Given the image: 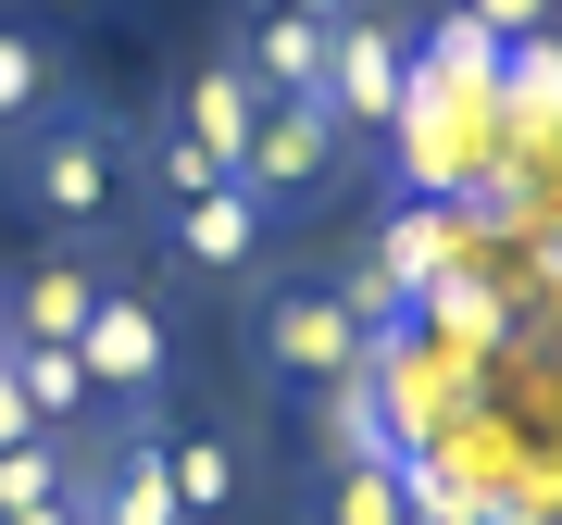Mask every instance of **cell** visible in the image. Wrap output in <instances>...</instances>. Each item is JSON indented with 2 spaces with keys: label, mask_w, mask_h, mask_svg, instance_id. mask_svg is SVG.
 <instances>
[{
  "label": "cell",
  "mask_w": 562,
  "mask_h": 525,
  "mask_svg": "<svg viewBox=\"0 0 562 525\" xmlns=\"http://www.w3.org/2000/svg\"><path fill=\"white\" fill-rule=\"evenodd\" d=\"M487 150H501V101H462L438 63L413 51V88H401V113H387L401 188H413V201H462V188L487 176Z\"/></svg>",
  "instance_id": "6da1fadb"
},
{
  "label": "cell",
  "mask_w": 562,
  "mask_h": 525,
  "mask_svg": "<svg viewBox=\"0 0 562 525\" xmlns=\"http://www.w3.org/2000/svg\"><path fill=\"white\" fill-rule=\"evenodd\" d=\"M262 376L288 388H338V376H375V325L338 301V276H301L262 301Z\"/></svg>",
  "instance_id": "7a4b0ae2"
},
{
  "label": "cell",
  "mask_w": 562,
  "mask_h": 525,
  "mask_svg": "<svg viewBox=\"0 0 562 525\" xmlns=\"http://www.w3.org/2000/svg\"><path fill=\"white\" fill-rule=\"evenodd\" d=\"M125 188V125L113 113H38V138H25V201L50 225H101Z\"/></svg>",
  "instance_id": "3957f363"
},
{
  "label": "cell",
  "mask_w": 562,
  "mask_h": 525,
  "mask_svg": "<svg viewBox=\"0 0 562 525\" xmlns=\"http://www.w3.org/2000/svg\"><path fill=\"white\" fill-rule=\"evenodd\" d=\"M76 364H88V401H162V376H176V325H162V301H138V288H101L76 325Z\"/></svg>",
  "instance_id": "277c9868"
},
{
  "label": "cell",
  "mask_w": 562,
  "mask_h": 525,
  "mask_svg": "<svg viewBox=\"0 0 562 525\" xmlns=\"http://www.w3.org/2000/svg\"><path fill=\"white\" fill-rule=\"evenodd\" d=\"M401 88H413V25L338 13V38H325V113H338V138H387Z\"/></svg>",
  "instance_id": "5b68a950"
},
{
  "label": "cell",
  "mask_w": 562,
  "mask_h": 525,
  "mask_svg": "<svg viewBox=\"0 0 562 525\" xmlns=\"http://www.w3.org/2000/svg\"><path fill=\"white\" fill-rule=\"evenodd\" d=\"M325 176H338V113L325 101H262L250 150H238V188L262 213H301V201H325Z\"/></svg>",
  "instance_id": "8992f818"
},
{
  "label": "cell",
  "mask_w": 562,
  "mask_h": 525,
  "mask_svg": "<svg viewBox=\"0 0 562 525\" xmlns=\"http://www.w3.org/2000/svg\"><path fill=\"white\" fill-rule=\"evenodd\" d=\"M262 225H276V213L225 176V188H201V201L162 213V238H176V262H201V276H250V262H262Z\"/></svg>",
  "instance_id": "52a82bcc"
},
{
  "label": "cell",
  "mask_w": 562,
  "mask_h": 525,
  "mask_svg": "<svg viewBox=\"0 0 562 525\" xmlns=\"http://www.w3.org/2000/svg\"><path fill=\"white\" fill-rule=\"evenodd\" d=\"M101 262H88V250H63V262H38V276H25L13 288V301H0V313H13V350H76V325H88V301H101Z\"/></svg>",
  "instance_id": "ba28073f"
},
{
  "label": "cell",
  "mask_w": 562,
  "mask_h": 525,
  "mask_svg": "<svg viewBox=\"0 0 562 525\" xmlns=\"http://www.w3.org/2000/svg\"><path fill=\"white\" fill-rule=\"evenodd\" d=\"M325 38H338V25H313V13H262L250 51H238V76L262 88V101H325Z\"/></svg>",
  "instance_id": "9c48e42d"
},
{
  "label": "cell",
  "mask_w": 562,
  "mask_h": 525,
  "mask_svg": "<svg viewBox=\"0 0 562 525\" xmlns=\"http://www.w3.org/2000/svg\"><path fill=\"white\" fill-rule=\"evenodd\" d=\"M188 138H201L213 163H225V176H238V150H250V125H262V88L238 76V51H225V63H201V76H188Z\"/></svg>",
  "instance_id": "30bf717a"
},
{
  "label": "cell",
  "mask_w": 562,
  "mask_h": 525,
  "mask_svg": "<svg viewBox=\"0 0 562 525\" xmlns=\"http://www.w3.org/2000/svg\"><path fill=\"white\" fill-rule=\"evenodd\" d=\"M162 476H176V513L188 525L238 513V438H213V425H162Z\"/></svg>",
  "instance_id": "8fae6325"
},
{
  "label": "cell",
  "mask_w": 562,
  "mask_h": 525,
  "mask_svg": "<svg viewBox=\"0 0 562 525\" xmlns=\"http://www.w3.org/2000/svg\"><path fill=\"white\" fill-rule=\"evenodd\" d=\"M313 450H325V463H401L375 376H338V388H313Z\"/></svg>",
  "instance_id": "7c38bea8"
},
{
  "label": "cell",
  "mask_w": 562,
  "mask_h": 525,
  "mask_svg": "<svg viewBox=\"0 0 562 525\" xmlns=\"http://www.w3.org/2000/svg\"><path fill=\"white\" fill-rule=\"evenodd\" d=\"M501 125H525V138H562V38H550V25L501 51Z\"/></svg>",
  "instance_id": "4fadbf2b"
},
{
  "label": "cell",
  "mask_w": 562,
  "mask_h": 525,
  "mask_svg": "<svg viewBox=\"0 0 562 525\" xmlns=\"http://www.w3.org/2000/svg\"><path fill=\"white\" fill-rule=\"evenodd\" d=\"M375 276L401 288V301H425V288L450 276V213H438V201H401V213H387V238H375Z\"/></svg>",
  "instance_id": "5bb4252c"
},
{
  "label": "cell",
  "mask_w": 562,
  "mask_h": 525,
  "mask_svg": "<svg viewBox=\"0 0 562 525\" xmlns=\"http://www.w3.org/2000/svg\"><path fill=\"white\" fill-rule=\"evenodd\" d=\"M413 51H425V63H438V76L462 88V101H501V51H513V38H487V25H475V13H438V25H425V38H413Z\"/></svg>",
  "instance_id": "9a60e30c"
},
{
  "label": "cell",
  "mask_w": 562,
  "mask_h": 525,
  "mask_svg": "<svg viewBox=\"0 0 562 525\" xmlns=\"http://www.w3.org/2000/svg\"><path fill=\"white\" fill-rule=\"evenodd\" d=\"M313 525H413V501H401V463H325V501H313Z\"/></svg>",
  "instance_id": "2e32d148"
},
{
  "label": "cell",
  "mask_w": 562,
  "mask_h": 525,
  "mask_svg": "<svg viewBox=\"0 0 562 525\" xmlns=\"http://www.w3.org/2000/svg\"><path fill=\"white\" fill-rule=\"evenodd\" d=\"M13 388H25V413H38V425L88 413V364H76V350H13Z\"/></svg>",
  "instance_id": "e0dca14e"
},
{
  "label": "cell",
  "mask_w": 562,
  "mask_h": 525,
  "mask_svg": "<svg viewBox=\"0 0 562 525\" xmlns=\"http://www.w3.org/2000/svg\"><path fill=\"white\" fill-rule=\"evenodd\" d=\"M38 101H50V51L25 25H0V125H38Z\"/></svg>",
  "instance_id": "ac0fdd59"
},
{
  "label": "cell",
  "mask_w": 562,
  "mask_h": 525,
  "mask_svg": "<svg viewBox=\"0 0 562 525\" xmlns=\"http://www.w3.org/2000/svg\"><path fill=\"white\" fill-rule=\"evenodd\" d=\"M76 488V463H63L50 438H25V450H0V513H38V501H63Z\"/></svg>",
  "instance_id": "d6986e66"
},
{
  "label": "cell",
  "mask_w": 562,
  "mask_h": 525,
  "mask_svg": "<svg viewBox=\"0 0 562 525\" xmlns=\"http://www.w3.org/2000/svg\"><path fill=\"white\" fill-rule=\"evenodd\" d=\"M150 176H162V201H201V188H225V163L188 138V125H162V138H150Z\"/></svg>",
  "instance_id": "ffe728a7"
},
{
  "label": "cell",
  "mask_w": 562,
  "mask_h": 525,
  "mask_svg": "<svg viewBox=\"0 0 562 525\" xmlns=\"http://www.w3.org/2000/svg\"><path fill=\"white\" fill-rule=\"evenodd\" d=\"M450 13H475L487 38H538V25H550V0H450Z\"/></svg>",
  "instance_id": "44dd1931"
},
{
  "label": "cell",
  "mask_w": 562,
  "mask_h": 525,
  "mask_svg": "<svg viewBox=\"0 0 562 525\" xmlns=\"http://www.w3.org/2000/svg\"><path fill=\"white\" fill-rule=\"evenodd\" d=\"M25 438H50V425L25 413V388H13V364H0V450H25Z\"/></svg>",
  "instance_id": "7402d4cb"
},
{
  "label": "cell",
  "mask_w": 562,
  "mask_h": 525,
  "mask_svg": "<svg viewBox=\"0 0 562 525\" xmlns=\"http://www.w3.org/2000/svg\"><path fill=\"white\" fill-rule=\"evenodd\" d=\"M0 525H88V501L63 488V501H38V513H0Z\"/></svg>",
  "instance_id": "603a6c76"
},
{
  "label": "cell",
  "mask_w": 562,
  "mask_h": 525,
  "mask_svg": "<svg viewBox=\"0 0 562 525\" xmlns=\"http://www.w3.org/2000/svg\"><path fill=\"white\" fill-rule=\"evenodd\" d=\"M475 525H562V513H550V501H487Z\"/></svg>",
  "instance_id": "cb8c5ba5"
},
{
  "label": "cell",
  "mask_w": 562,
  "mask_h": 525,
  "mask_svg": "<svg viewBox=\"0 0 562 525\" xmlns=\"http://www.w3.org/2000/svg\"><path fill=\"white\" fill-rule=\"evenodd\" d=\"M262 13H313V25H338V13H362V0H262Z\"/></svg>",
  "instance_id": "d4e9b609"
},
{
  "label": "cell",
  "mask_w": 562,
  "mask_h": 525,
  "mask_svg": "<svg viewBox=\"0 0 562 525\" xmlns=\"http://www.w3.org/2000/svg\"><path fill=\"white\" fill-rule=\"evenodd\" d=\"M0 364H13V313H0Z\"/></svg>",
  "instance_id": "484cf974"
},
{
  "label": "cell",
  "mask_w": 562,
  "mask_h": 525,
  "mask_svg": "<svg viewBox=\"0 0 562 525\" xmlns=\"http://www.w3.org/2000/svg\"><path fill=\"white\" fill-rule=\"evenodd\" d=\"M413 525H425V513H413Z\"/></svg>",
  "instance_id": "4316f807"
}]
</instances>
